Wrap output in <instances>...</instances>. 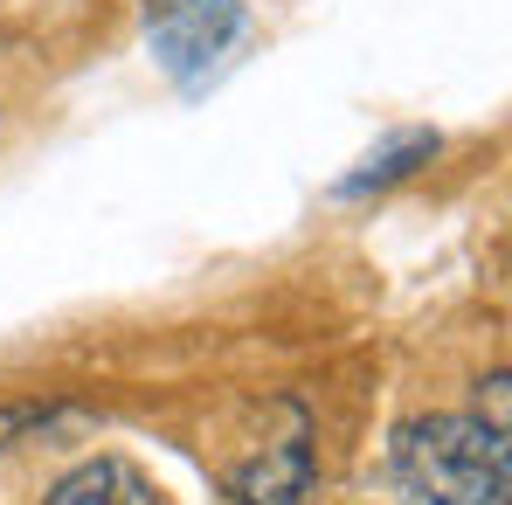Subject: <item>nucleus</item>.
I'll list each match as a JSON object with an SVG mask.
<instances>
[{
  "label": "nucleus",
  "mask_w": 512,
  "mask_h": 505,
  "mask_svg": "<svg viewBox=\"0 0 512 505\" xmlns=\"http://www.w3.org/2000/svg\"><path fill=\"white\" fill-rule=\"evenodd\" d=\"M395 485L409 505H506L512 450L485 416H416L395 429Z\"/></svg>",
  "instance_id": "obj_1"
},
{
  "label": "nucleus",
  "mask_w": 512,
  "mask_h": 505,
  "mask_svg": "<svg viewBox=\"0 0 512 505\" xmlns=\"http://www.w3.org/2000/svg\"><path fill=\"white\" fill-rule=\"evenodd\" d=\"M146 35L173 84L201 90L229 63V49L250 35V14H243V0H146Z\"/></svg>",
  "instance_id": "obj_2"
},
{
  "label": "nucleus",
  "mask_w": 512,
  "mask_h": 505,
  "mask_svg": "<svg viewBox=\"0 0 512 505\" xmlns=\"http://www.w3.org/2000/svg\"><path fill=\"white\" fill-rule=\"evenodd\" d=\"M229 492H236V505H312V499H319V478H312L305 443L291 436V443L263 450L250 471H236Z\"/></svg>",
  "instance_id": "obj_3"
},
{
  "label": "nucleus",
  "mask_w": 512,
  "mask_h": 505,
  "mask_svg": "<svg viewBox=\"0 0 512 505\" xmlns=\"http://www.w3.org/2000/svg\"><path fill=\"white\" fill-rule=\"evenodd\" d=\"M42 505H153V485H146L125 457H90V464H77Z\"/></svg>",
  "instance_id": "obj_4"
},
{
  "label": "nucleus",
  "mask_w": 512,
  "mask_h": 505,
  "mask_svg": "<svg viewBox=\"0 0 512 505\" xmlns=\"http://www.w3.org/2000/svg\"><path fill=\"white\" fill-rule=\"evenodd\" d=\"M429 153H436V132H402V139H395V146H388L381 160H367V167L353 173V180H346L340 194H367V187H388V180L416 173V167L429 160Z\"/></svg>",
  "instance_id": "obj_5"
}]
</instances>
